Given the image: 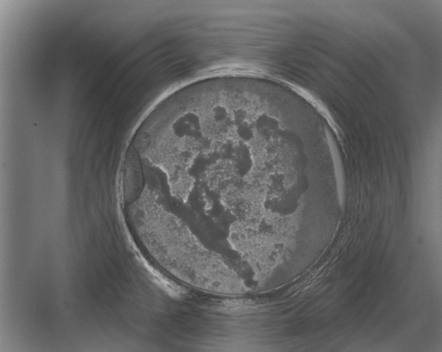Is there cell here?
<instances>
[{"mask_svg":"<svg viewBox=\"0 0 442 352\" xmlns=\"http://www.w3.org/2000/svg\"><path fill=\"white\" fill-rule=\"evenodd\" d=\"M327 137L328 139V144L330 148L331 154L332 156H333L334 159L335 174L336 175L338 191L340 196L342 198L344 195L345 192V176L343 166L337 147L334 142V140L332 139L331 136L329 133H327Z\"/></svg>","mask_w":442,"mask_h":352,"instance_id":"2","label":"cell"},{"mask_svg":"<svg viewBox=\"0 0 442 352\" xmlns=\"http://www.w3.org/2000/svg\"><path fill=\"white\" fill-rule=\"evenodd\" d=\"M125 196L128 201H134L143 188V175L136 149L129 150L125 164Z\"/></svg>","mask_w":442,"mask_h":352,"instance_id":"1","label":"cell"}]
</instances>
